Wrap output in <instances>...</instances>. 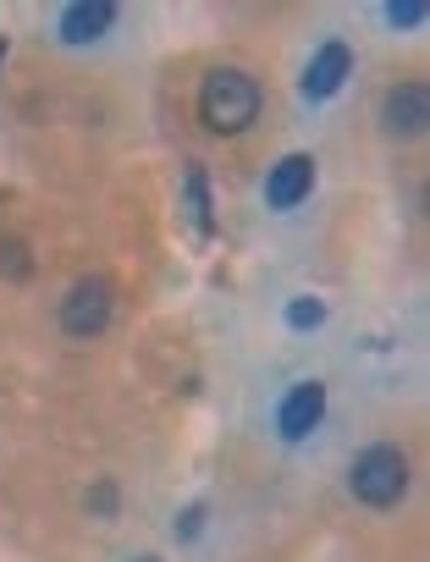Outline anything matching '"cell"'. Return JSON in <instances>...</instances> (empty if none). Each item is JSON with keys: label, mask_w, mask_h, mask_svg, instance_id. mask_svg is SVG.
<instances>
[{"label": "cell", "mask_w": 430, "mask_h": 562, "mask_svg": "<svg viewBox=\"0 0 430 562\" xmlns=\"http://www.w3.org/2000/svg\"><path fill=\"white\" fill-rule=\"evenodd\" d=\"M7 56H12V40H7V34H0V67H7Z\"/></svg>", "instance_id": "cell-15"}, {"label": "cell", "mask_w": 430, "mask_h": 562, "mask_svg": "<svg viewBox=\"0 0 430 562\" xmlns=\"http://www.w3.org/2000/svg\"><path fill=\"white\" fill-rule=\"evenodd\" d=\"M111 315H116V299H111V281L105 276H78L72 288H67V299H61V310H56L61 331L78 337V342L100 337L111 326Z\"/></svg>", "instance_id": "cell-3"}, {"label": "cell", "mask_w": 430, "mask_h": 562, "mask_svg": "<svg viewBox=\"0 0 430 562\" xmlns=\"http://www.w3.org/2000/svg\"><path fill=\"white\" fill-rule=\"evenodd\" d=\"M260 83L244 72V67H215L204 72L199 83V122L215 133V138H238L260 122Z\"/></svg>", "instance_id": "cell-1"}, {"label": "cell", "mask_w": 430, "mask_h": 562, "mask_svg": "<svg viewBox=\"0 0 430 562\" xmlns=\"http://www.w3.org/2000/svg\"><path fill=\"white\" fill-rule=\"evenodd\" d=\"M315 155H304V149H293V155H282L271 171H265V204L271 210H298L309 193H315Z\"/></svg>", "instance_id": "cell-5"}, {"label": "cell", "mask_w": 430, "mask_h": 562, "mask_svg": "<svg viewBox=\"0 0 430 562\" xmlns=\"http://www.w3.org/2000/svg\"><path fill=\"white\" fill-rule=\"evenodd\" d=\"M111 29H116V7H111V0H72V7L56 12V40L67 50H83V45L105 40Z\"/></svg>", "instance_id": "cell-7"}, {"label": "cell", "mask_w": 430, "mask_h": 562, "mask_svg": "<svg viewBox=\"0 0 430 562\" xmlns=\"http://www.w3.org/2000/svg\"><path fill=\"white\" fill-rule=\"evenodd\" d=\"M204 518H210V507H204V502H188V507L177 513V524H171L177 540H199V535H204Z\"/></svg>", "instance_id": "cell-14"}, {"label": "cell", "mask_w": 430, "mask_h": 562, "mask_svg": "<svg viewBox=\"0 0 430 562\" xmlns=\"http://www.w3.org/2000/svg\"><path fill=\"white\" fill-rule=\"evenodd\" d=\"M0 276H7V281H29V276H34V254H29V243H18V237L0 243Z\"/></svg>", "instance_id": "cell-11"}, {"label": "cell", "mask_w": 430, "mask_h": 562, "mask_svg": "<svg viewBox=\"0 0 430 562\" xmlns=\"http://www.w3.org/2000/svg\"><path fill=\"white\" fill-rule=\"evenodd\" d=\"M320 419H326V381H298V386H287V397L276 403V436H282V441L315 436Z\"/></svg>", "instance_id": "cell-6"}, {"label": "cell", "mask_w": 430, "mask_h": 562, "mask_svg": "<svg viewBox=\"0 0 430 562\" xmlns=\"http://www.w3.org/2000/svg\"><path fill=\"white\" fill-rule=\"evenodd\" d=\"M133 562H160V557H133Z\"/></svg>", "instance_id": "cell-16"}, {"label": "cell", "mask_w": 430, "mask_h": 562, "mask_svg": "<svg viewBox=\"0 0 430 562\" xmlns=\"http://www.w3.org/2000/svg\"><path fill=\"white\" fill-rule=\"evenodd\" d=\"M348 491H353L364 507H375V513L397 507V502L408 496V458H403V447L370 441V447L353 458V469H348Z\"/></svg>", "instance_id": "cell-2"}, {"label": "cell", "mask_w": 430, "mask_h": 562, "mask_svg": "<svg viewBox=\"0 0 430 562\" xmlns=\"http://www.w3.org/2000/svg\"><path fill=\"white\" fill-rule=\"evenodd\" d=\"M182 199H188L193 232L210 237V232H215V204H210V171H204V166H188V171H182Z\"/></svg>", "instance_id": "cell-9"}, {"label": "cell", "mask_w": 430, "mask_h": 562, "mask_svg": "<svg viewBox=\"0 0 430 562\" xmlns=\"http://www.w3.org/2000/svg\"><path fill=\"white\" fill-rule=\"evenodd\" d=\"M381 127H386L392 138H419V133L430 127V94H425V83H397V89H386V100H381Z\"/></svg>", "instance_id": "cell-8"}, {"label": "cell", "mask_w": 430, "mask_h": 562, "mask_svg": "<svg viewBox=\"0 0 430 562\" xmlns=\"http://www.w3.org/2000/svg\"><path fill=\"white\" fill-rule=\"evenodd\" d=\"M116 507H122L116 480H94V485H89V513H94L100 524H111V518H116Z\"/></svg>", "instance_id": "cell-12"}, {"label": "cell", "mask_w": 430, "mask_h": 562, "mask_svg": "<svg viewBox=\"0 0 430 562\" xmlns=\"http://www.w3.org/2000/svg\"><path fill=\"white\" fill-rule=\"evenodd\" d=\"M348 78H353V45H348V40H326V45L309 56V67H304V100H309V105H326Z\"/></svg>", "instance_id": "cell-4"}, {"label": "cell", "mask_w": 430, "mask_h": 562, "mask_svg": "<svg viewBox=\"0 0 430 562\" xmlns=\"http://www.w3.org/2000/svg\"><path fill=\"white\" fill-rule=\"evenodd\" d=\"M386 29H419L430 12H425V0H392V7H381Z\"/></svg>", "instance_id": "cell-13"}, {"label": "cell", "mask_w": 430, "mask_h": 562, "mask_svg": "<svg viewBox=\"0 0 430 562\" xmlns=\"http://www.w3.org/2000/svg\"><path fill=\"white\" fill-rule=\"evenodd\" d=\"M326 299H315V293H298V299H287V310H282V321H287V331H298V337H309V331H320L326 326Z\"/></svg>", "instance_id": "cell-10"}]
</instances>
